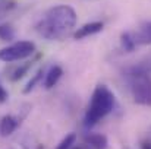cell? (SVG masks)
<instances>
[{"label": "cell", "mask_w": 151, "mask_h": 149, "mask_svg": "<svg viewBox=\"0 0 151 149\" xmlns=\"http://www.w3.org/2000/svg\"><path fill=\"white\" fill-rule=\"evenodd\" d=\"M128 75H150L151 76V54L145 56L135 64L125 69V76Z\"/></svg>", "instance_id": "5b68a950"}, {"label": "cell", "mask_w": 151, "mask_h": 149, "mask_svg": "<svg viewBox=\"0 0 151 149\" xmlns=\"http://www.w3.org/2000/svg\"><path fill=\"white\" fill-rule=\"evenodd\" d=\"M15 38V29L10 24L0 25V40L1 41H12Z\"/></svg>", "instance_id": "5bb4252c"}, {"label": "cell", "mask_w": 151, "mask_h": 149, "mask_svg": "<svg viewBox=\"0 0 151 149\" xmlns=\"http://www.w3.org/2000/svg\"><path fill=\"white\" fill-rule=\"evenodd\" d=\"M31 66H32V61H25V63H19V64H16V66H13L9 72H7V78L12 81V82H16V81H19V79H22L27 73H28V70L31 69Z\"/></svg>", "instance_id": "8fae6325"}, {"label": "cell", "mask_w": 151, "mask_h": 149, "mask_svg": "<svg viewBox=\"0 0 151 149\" xmlns=\"http://www.w3.org/2000/svg\"><path fill=\"white\" fill-rule=\"evenodd\" d=\"M129 89L137 104L151 107V76L150 75H128Z\"/></svg>", "instance_id": "3957f363"}, {"label": "cell", "mask_w": 151, "mask_h": 149, "mask_svg": "<svg viewBox=\"0 0 151 149\" xmlns=\"http://www.w3.org/2000/svg\"><path fill=\"white\" fill-rule=\"evenodd\" d=\"M44 73H46V72H44V69H43V67H40V69L37 70V73L29 79V82L27 83V86L24 88V94H29V92H31V91H32L38 83H40V81L43 79V75H44Z\"/></svg>", "instance_id": "4fadbf2b"}, {"label": "cell", "mask_w": 151, "mask_h": 149, "mask_svg": "<svg viewBox=\"0 0 151 149\" xmlns=\"http://www.w3.org/2000/svg\"><path fill=\"white\" fill-rule=\"evenodd\" d=\"M35 53V44L31 41H16L0 50V60L4 63L21 61Z\"/></svg>", "instance_id": "277c9868"}, {"label": "cell", "mask_w": 151, "mask_h": 149, "mask_svg": "<svg viewBox=\"0 0 151 149\" xmlns=\"http://www.w3.org/2000/svg\"><path fill=\"white\" fill-rule=\"evenodd\" d=\"M120 46H122V50L126 51V53H132L134 50L137 48V44L134 41L132 32H123L120 35Z\"/></svg>", "instance_id": "7c38bea8"}, {"label": "cell", "mask_w": 151, "mask_h": 149, "mask_svg": "<svg viewBox=\"0 0 151 149\" xmlns=\"http://www.w3.org/2000/svg\"><path fill=\"white\" fill-rule=\"evenodd\" d=\"M6 99H7V92H6V89L3 88V85L0 82V102H4Z\"/></svg>", "instance_id": "2e32d148"}, {"label": "cell", "mask_w": 151, "mask_h": 149, "mask_svg": "<svg viewBox=\"0 0 151 149\" xmlns=\"http://www.w3.org/2000/svg\"><path fill=\"white\" fill-rule=\"evenodd\" d=\"M21 124V118L16 117V115H12V114H7L4 115L1 120H0V136L3 138H7L10 136Z\"/></svg>", "instance_id": "52a82bcc"}, {"label": "cell", "mask_w": 151, "mask_h": 149, "mask_svg": "<svg viewBox=\"0 0 151 149\" xmlns=\"http://www.w3.org/2000/svg\"><path fill=\"white\" fill-rule=\"evenodd\" d=\"M114 108V94L106 86L97 85L84 115V127L91 129L107 117Z\"/></svg>", "instance_id": "7a4b0ae2"}, {"label": "cell", "mask_w": 151, "mask_h": 149, "mask_svg": "<svg viewBox=\"0 0 151 149\" xmlns=\"http://www.w3.org/2000/svg\"><path fill=\"white\" fill-rule=\"evenodd\" d=\"M84 143L91 149H107L109 140L101 133H87L84 138Z\"/></svg>", "instance_id": "9c48e42d"}, {"label": "cell", "mask_w": 151, "mask_h": 149, "mask_svg": "<svg viewBox=\"0 0 151 149\" xmlns=\"http://www.w3.org/2000/svg\"><path fill=\"white\" fill-rule=\"evenodd\" d=\"M104 28V24L103 22H90V24H85L82 25L81 28H78L75 32H73V38L75 40H82V38H87V37H91V35H96L103 31Z\"/></svg>", "instance_id": "8992f818"}, {"label": "cell", "mask_w": 151, "mask_h": 149, "mask_svg": "<svg viewBox=\"0 0 151 149\" xmlns=\"http://www.w3.org/2000/svg\"><path fill=\"white\" fill-rule=\"evenodd\" d=\"M134 41L138 46H151V21L142 24L137 32H132Z\"/></svg>", "instance_id": "ba28073f"}, {"label": "cell", "mask_w": 151, "mask_h": 149, "mask_svg": "<svg viewBox=\"0 0 151 149\" xmlns=\"http://www.w3.org/2000/svg\"><path fill=\"white\" fill-rule=\"evenodd\" d=\"M75 142H76V135L75 133H69L68 136H65L62 139V142L57 145L56 149H70L75 145Z\"/></svg>", "instance_id": "9a60e30c"}, {"label": "cell", "mask_w": 151, "mask_h": 149, "mask_svg": "<svg viewBox=\"0 0 151 149\" xmlns=\"http://www.w3.org/2000/svg\"><path fill=\"white\" fill-rule=\"evenodd\" d=\"M76 21L78 16L73 7L68 4H57L43 13L35 29L41 37L50 41H60L72 34L76 26Z\"/></svg>", "instance_id": "6da1fadb"}, {"label": "cell", "mask_w": 151, "mask_h": 149, "mask_svg": "<svg viewBox=\"0 0 151 149\" xmlns=\"http://www.w3.org/2000/svg\"><path fill=\"white\" fill-rule=\"evenodd\" d=\"M62 75H63V69L60 66H57V64L51 66L50 69L44 73V85L43 86L46 89H51L53 86L57 85V82L60 81Z\"/></svg>", "instance_id": "30bf717a"}]
</instances>
